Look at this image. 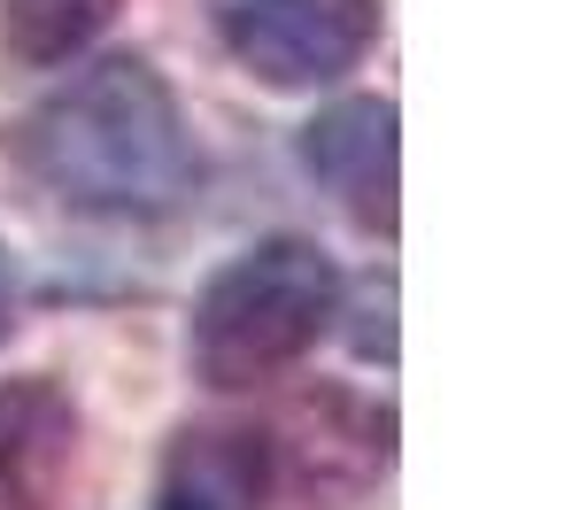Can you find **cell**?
Here are the masks:
<instances>
[{"label":"cell","mask_w":564,"mask_h":510,"mask_svg":"<svg viewBox=\"0 0 564 510\" xmlns=\"http://www.w3.org/2000/svg\"><path fill=\"white\" fill-rule=\"evenodd\" d=\"M24 171L86 217H171L202 186V148L171 78L140 55H101L70 86H55L24 132Z\"/></svg>","instance_id":"1"},{"label":"cell","mask_w":564,"mask_h":510,"mask_svg":"<svg viewBox=\"0 0 564 510\" xmlns=\"http://www.w3.org/2000/svg\"><path fill=\"white\" fill-rule=\"evenodd\" d=\"M333 310H340V271H333V256L317 240H294V232L256 240L194 302V325H186L194 379L217 387V394L263 387V379L294 371L325 340Z\"/></svg>","instance_id":"2"},{"label":"cell","mask_w":564,"mask_h":510,"mask_svg":"<svg viewBox=\"0 0 564 510\" xmlns=\"http://www.w3.org/2000/svg\"><path fill=\"white\" fill-rule=\"evenodd\" d=\"M387 433L394 417L348 387H317L302 394L271 433V502H294V510H348L379 471H387Z\"/></svg>","instance_id":"3"},{"label":"cell","mask_w":564,"mask_h":510,"mask_svg":"<svg viewBox=\"0 0 564 510\" xmlns=\"http://www.w3.org/2000/svg\"><path fill=\"white\" fill-rule=\"evenodd\" d=\"M232 63L279 94L333 86L379 40V0H232L217 17Z\"/></svg>","instance_id":"4"},{"label":"cell","mask_w":564,"mask_h":510,"mask_svg":"<svg viewBox=\"0 0 564 510\" xmlns=\"http://www.w3.org/2000/svg\"><path fill=\"white\" fill-rule=\"evenodd\" d=\"M302 171L364 232H394V101L356 94L317 109V124L302 132Z\"/></svg>","instance_id":"5"},{"label":"cell","mask_w":564,"mask_h":510,"mask_svg":"<svg viewBox=\"0 0 564 510\" xmlns=\"http://www.w3.org/2000/svg\"><path fill=\"white\" fill-rule=\"evenodd\" d=\"M78 448V410L47 379H0V510H55Z\"/></svg>","instance_id":"6"},{"label":"cell","mask_w":564,"mask_h":510,"mask_svg":"<svg viewBox=\"0 0 564 510\" xmlns=\"http://www.w3.org/2000/svg\"><path fill=\"white\" fill-rule=\"evenodd\" d=\"M155 510H271V448L256 425H186L163 456Z\"/></svg>","instance_id":"7"},{"label":"cell","mask_w":564,"mask_h":510,"mask_svg":"<svg viewBox=\"0 0 564 510\" xmlns=\"http://www.w3.org/2000/svg\"><path fill=\"white\" fill-rule=\"evenodd\" d=\"M124 0H0V47H9L24 70H63L78 63Z\"/></svg>","instance_id":"8"},{"label":"cell","mask_w":564,"mask_h":510,"mask_svg":"<svg viewBox=\"0 0 564 510\" xmlns=\"http://www.w3.org/2000/svg\"><path fill=\"white\" fill-rule=\"evenodd\" d=\"M9 310L17 302H9V263H0V340H9Z\"/></svg>","instance_id":"9"}]
</instances>
